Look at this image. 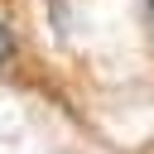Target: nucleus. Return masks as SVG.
<instances>
[{
    "label": "nucleus",
    "instance_id": "nucleus-1",
    "mask_svg": "<svg viewBox=\"0 0 154 154\" xmlns=\"http://www.w3.org/2000/svg\"><path fill=\"white\" fill-rule=\"evenodd\" d=\"M10 58H14V34H10V24L0 19V67H5Z\"/></svg>",
    "mask_w": 154,
    "mask_h": 154
},
{
    "label": "nucleus",
    "instance_id": "nucleus-2",
    "mask_svg": "<svg viewBox=\"0 0 154 154\" xmlns=\"http://www.w3.org/2000/svg\"><path fill=\"white\" fill-rule=\"evenodd\" d=\"M149 19H154V0H149Z\"/></svg>",
    "mask_w": 154,
    "mask_h": 154
}]
</instances>
